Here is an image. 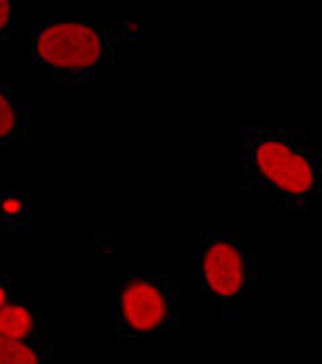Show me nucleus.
<instances>
[{"label": "nucleus", "mask_w": 322, "mask_h": 364, "mask_svg": "<svg viewBox=\"0 0 322 364\" xmlns=\"http://www.w3.org/2000/svg\"><path fill=\"white\" fill-rule=\"evenodd\" d=\"M37 53L58 69H87L101 58V37L85 24H55L40 35Z\"/></svg>", "instance_id": "f257e3e1"}, {"label": "nucleus", "mask_w": 322, "mask_h": 364, "mask_svg": "<svg viewBox=\"0 0 322 364\" xmlns=\"http://www.w3.org/2000/svg\"><path fill=\"white\" fill-rule=\"evenodd\" d=\"M257 164L269 182H275L280 191L294 193V196L306 193L314 182L312 166L304 156L294 154L291 148H286L283 143H275V140L259 146Z\"/></svg>", "instance_id": "f03ea898"}, {"label": "nucleus", "mask_w": 322, "mask_h": 364, "mask_svg": "<svg viewBox=\"0 0 322 364\" xmlns=\"http://www.w3.org/2000/svg\"><path fill=\"white\" fill-rule=\"evenodd\" d=\"M203 274L214 293L220 296H235L243 285V262H240L238 248L230 243H217L209 248L203 259Z\"/></svg>", "instance_id": "7ed1b4c3"}, {"label": "nucleus", "mask_w": 322, "mask_h": 364, "mask_svg": "<svg viewBox=\"0 0 322 364\" xmlns=\"http://www.w3.org/2000/svg\"><path fill=\"white\" fill-rule=\"evenodd\" d=\"M122 309H124V317L132 328L146 333V330H154L164 319L166 306L161 293L154 285L135 280L122 296Z\"/></svg>", "instance_id": "20e7f679"}, {"label": "nucleus", "mask_w": 322, "mask_h": 364, "mask_svg": "<svg viewBox=\"0 0 322 364\" xmlns=\"http://www.w3.org/2000/svg\"><path fill=\"white\" fill-rule=\"evenodd\" d=\"M32 330V317L24 306H0V336L21 341Z\"/></svg>", "instance_id": "39448f33"}, {"label": "nucleus", "mask_w": 322, "mask_h": 364, "mask_svg": "<svg viewBox=\"0 0 322 364\" xmlns=\"http://www.w3.org/2000/svg\"><path fill=\"white\" fill-rule=\"evenodd\" d=\"M0 364H40L37 354L21 341H11V338L0 336Z\"/></svg>", "instance_id": "423d86ee"}, {"label": "nucleus", "mask_w": 322, "mask_h": 364, "mask_svg": "<svg viewBox=\"0 0 322 364\" xmlns=\"http://www.w3.org/2000/svg\"><path fill=\"white\" fill-rule=\"evenodd\" d=\"M14 122H16V117H14V109H11V103L3 95H0V137H6L14 129Z\"/></svg>", "instance_id": "0eeeda50"}, {"label": "nucleus", "mask_w": 322, "mask_h": 364, "mask_svg": "<svg viewBox=\"0 0 322 364\" xmlns=\"http://www.w3.org/2000/svg\"><path fill=\"white\" fill-rule=\"evenodd\" d=\"M9 16H11V3H9V0H0V29L6 27Z\"/></svg>", "instance_id": "6e6552de"}]
</instances>
